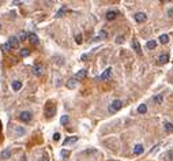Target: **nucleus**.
<instances>
[{
	"label": "nucleus",
	"mask_w": 173,
	"mask_h": 161,
	"mask_svg": "<svg viewBox=\"0 0 173 161\" xmlns=\"http://www.w3.org/2000/svg\"><path fill=\"white\" fill-rule=\"evenodd\" d=\"M56 113V105L53 102H48L46 105H45V115H46V117H52Z\"/></svg>",
	"instance_id": "obj_1"
},
{
	"label": "nucleus",
	"mask_w": 173,
	"mask_h": 161,
	"mask_svg": "<svg viewBox=\"0 0 173 161\" xmlns=\"http://www.w3.org/2000/svg\"><path fill=\"white\" fill-rule=\"evenodd\" d=\"M121 107H123V102H121V101H120V100H114V101L109 105V112H110V113H116L117 111L121 109Z\"/></svg>",
	"instance_id": "obj_2"
},
{
	"label": "nucleus",
	"mask_w": 173,
	"mask_h": 161,
	"mask_svg": "<svg viewBox=\"0 0 173 161\" xmlns=\"http://www.w3.org/2000/svg\"><path fill=\"white\" fill-rule=\"evenodd\" d=\"M19 119H21L22 122H25V123H29V122L31 120V113H30V112H27V111L22 112L21 115H19Z\"/></svg>",
	"instance_id": "obj_3"
},
{
	"label": "nucleus",
	"mask_w": 173,
	"mask_h": 161,
	"mask_svg": "<svg viewBox=\"0 0 173 161\" xmlns=\"http://www.w3.org/2000/svg\"><path fill=\"white\" fill-rule=\"evenodd\" d=\"M27 40L30 41L33 45H37L38 42H40V38H38L37 34H34V33H29V34H27Z\"/></svg>",
	"instance_id": "obj_4"
},
{
	"label": "nucleus",
	"mask_w": 173,
	"mask_h": 161,
	"mask_svg": "<svg viewBox=\"0 0 173 161\" xmlns=\"http://www.w3.org/2000/svg\"><path fill=\"white\" fill-rule=\"evenodd\" d=\"M42 73H44V67H42L41 64H36L34 67H33V74L37 75V77L42 75Z\"/></svg>",
	"instance_id": "obj_5"
},
{
	"label": "nucleus",
	"mask_w": 173,
	"mask_h": 161,
	"mask_svg": "<svg viewBox=\"0 0 173 161\" xmlns=\"http://www.w3.org/2000/svg\"><path fill=\"white\" fill-rule=\"evenodd\" d=\"M8 44H10V46H11V48H18L19 46V40L17 38V37H10L8 38Z\"/></svg>",
	"instance_id": "obj_6"
},
{
	"label": "nucleus",
	"mask_w": 173,
	"mask_h": 161,
	"mask_svg": "<svg viewBox=\"0 0 173 161\" xmlns=\"http://www.w3.org/2000/svg\"><path fill=\"white\" fill-rule=\"evenodd\" d=\"M135 19H136V22H139V23L146 22V19H147V15H146L145 12H138L136 15H135Z\"/></svg>",
	"instance_id": "obj_7"
},
{
	"label": "nucleus",
	"mask_w": 173,
	"mask_h": 161,
	"mask_svg": "<svg viewBox=\"0 0 173 161\" xmlns=\"http://www.w3.org/2000/svg\"><path fill=\"white\" fill-rule=\"evenodd\" d=\"M86 74H87V73H86V70H79L78 73L75 74L74 79H75V81H80V79H83V78L86 77Z\"/></svg>",
	"instance_id": "obj_8"
},
{
	"label": "nucleus",
	"mask_w": 173,
	"mask_h": 161,
	"mask_svg": "<svg viewBox=\"0 0 173 161\" xmlns=\"http://www.w3.org/2000/svg\"><path fill=\"white\" fill-rule=\"evenodd\" d=\"M11 157V150L10 149H4L2 153H0V158H3V160H7Z\"/></svg>",
	"instance_id": "obj_9"
},
{
	"label": "nucleus",
	"mask_w": 173,
	"mask_h": 161,
	"mask_svg": "<svg viewBox=\"0 0 173 161\" xmlns=\"http://www.w3.org/2000/svg\"><path fill=\"white\" fill-rule=\"evenodd\" d=\"M110 74H112V68L109 67V68H106V70L102 73V75H101V79H104V81L109 79V78H110Z\"/></svg>",
	"instance_id": "obj_10"
},
{
	"label": "nucleus",
	"mask_w": 173,
	"mask_h": 161,
	"mask_svg": "<svg viewBox=\"0 0 173 161\" xmlns=\"http://www.w3.org/2000/svg\"><path fill=\"white\" fill-rule=\"evenodd\" d=\"M143 146L139 143V145H135V148H134V154H136V156H139V154H142L143 153Z\"/></svg>",
	"instance_id": "obj_11"
},
{
	"label": "nucleus",
	"mask_w": 173,
	"mask_h": 161,
	"mask_svg": "<svg viewBox=\"0 0 173 161\" xmlns=\"http://www.w3.org/2000/svg\"><path fill=\"white\" fill-rule=\"evenodd\" d=\"M168 60H169V55L164 53V55H161L160 58H158V63H161V64H165V63H168Z\"/></svg>",
	"instance_id": "obj_12"
},
{
	"label": "nucleus",
	"mask_w": 173,
	"mask_h": 161,
	"mask_svg": "<svg viewBox=\"0 0 173 161\" xmlns=\"http://www.w3.org/2000/svg\"><path fill=\"white\" fill-rule=\"evenodd\" d=\"M116 15H117V12H116V11H108V12H106V15H105V18H106L108 21H113L114 18H116Z\"/></svg>",
	"instance_id": "obj_13"
},
{
	"label": "nucleus",
	"mask_w": 173,
	"mask_h": 161,
	"mask_svg": "<svg viewBox=\"0 0 173 161\" xmlns=\"http://www.w3.org/2000/svg\"><path fill=\"white\" fill-rule=\"evenodd\" d=\"M134 49L136 51V53L138 55H142V49H141V45H139V42H138V40H134Z\"/></svg>",
	"instance_id": "obj_14"
},
{
	"label": "nucleus",
	"mask_w": 173,
	"mask_h": 161,
	"mask_svg": "<svg viewBox=\"0 0 173 161\" xmlns=\"http://www.w3.org/2000/svg\"><path fill=\"white\" fill-rule=\"evenodd\" d=\"M78 141V136H71V138H67L65 141H64V146H67V145H70V143H75V142Z\"/></svg>",
	"instance_id": "obj_15"
},
{
	"label": "nucleus",
	"mask_w": 173,
	"mask_h": 161,
	"mask_svg": "<svg viewBox=\"0 0 173 161\" xmlns=\"http://www.w3.org/2000/svg\"><path fill=\"white\" fill-rule=\"evenodd\" d=\"M21 87H22V82H21V81H14V82H12V89L15 92H18Z\"/></svg>",
	"instance_id": "obj_16"
},
{
	"label": "nucleus",
	"mask_w": 173,
	"mask_h": 161,
	"mask_svg": "<svg viewBox=\"0 0 173 161\" xmlns=\"http://www.w3.org/2000/svg\"><path fill=\"white\" fill-rule=\"evenodd\" d=\"M65 11H67V6H63V7H61L59 11H57V14H56V18H61V17H63L64 14H65Z\"/></svg>",
	"instance_id": "obj_17"
},
{
	"label": "nucleus",
	"mask_w": 173,
	"mask_h": 161,
	"mask_svg": "<svg viewBox=\"0 0 173 161\" xmlns=\"http://www.w3.org/2000/svg\"><path fill=\"white\" fill-rule=\"evenodd\" d=\"M160 42H161V44H168V42H169V36H168V34L160 36Z\"/></svg>",
	"instance_id": "obj_18"
},
{
	"label": "nucleus",
	"mask_w": 173,
	"mask_h": 161,
	"mask_svg": "<svg viewBox=\"0 0 173 161\" xmlns=\"http://www.w3.org/2000/svg\"><path fill=\"white\" fill-rule=\"evenodd\" d=\"M147 112V105L146 104H141L138 107V113H146Z\"/></svg>",
	"instance_id": "obj_19"
},
{
	"label": "nucleus",
	"mask_w": 173,
	"mask_h": 161,
	"mask_svg": "<svg viewBox=\"0 0 173 161\" xmlns=\"http://www.w3.org/2000/svg\"><path fill=\"white\" fill-rule=\"evenodd\" d=\"M146 46H147V49H154L155 46H157V42H155L154 40H151V41H147Z\"/></svg>",
	"instance_id": "obj_20"
},
{
	"label": "nucleus",
	"mask_w": 173,
	"mask_h": 161,
	"mask_svg": "<svg viewBox=\"0 0 173 161\" xmlns=\"http://www.w3.org/2000/svg\"><path fill=\"white\" fill-rule=\"evenodd\" d=\"M76 86V81L72 78V79H70L68 81V82H67V87H68V89H74Z\"/></svg>",
	"instance_id": "obj_21"
},
{
	"label": "nucleus",
	"mask_w": 173,
	"mask_h": 161,
	"mask_svg": "<svg viewBox=\"0 0 173 161\" xmlns=\"http://www.w3.org/2000/svg\"><path fill=\"white\" fill-rule=\"evenodd\" d=\"M165 130H166V132H173V124L172 123H169V122L165 123Z\"/></svg>",
	"instance_id": "obj_22"
},
{
	"label": "nucleus",
	"mask_w": 173,
	"mask_h": 161,
	"mask_svg": "<svg viewBox=\"0 0 173 161\" xmlns=\"http://www.w3.org/2000/svg\"><path fill=\"white\" fill-rule=\"evenodd\" d=\"M68 122H70V117L67 116V115H63V116H61V119H60V123H61V124H63V126H65V124H67V123H68Z\"/></svg>",
	"instance_id": "obj_23"
},
{
	"label": "nucleus",
	"mask_w": 173,
	"mask_h": 161,
	"mask_svg": "<svg viewBox=\"0 0 173 161\" xmlns=\"http://www.w3.org/2000/svg\"><path fill=\"white\" fill-rule=\"evenodd\" d=\"M153 100H154V102H155V104H161L162 101H164V97H162L161 94H158V96H155L154 98H153Z\"/></svg>",
	"instance_id": "obj_24"
},
{
	"label": "nucleus",
	"mask_w": 173,
	"mask_h": 161,
	"mask_svg": "<svg viewBox=\"0 0 173 161\" xmlns=\"http://www.w3.org/2000/svg\"><path fill=\"white\" fill-rule=\"evenodd\" d=\"M19 40H21V41L27 40V33H25V31H21V33H19Z\"/></svg>",
	"instance_id": "obj_25"
},
{
	"label": "nucleus",
	"mask_w": 173,
	"mask_h": 161,
	"mask_svg": "<svg viewBox=\"0 0 173 161\" xmlns=\"http://www.w3.org/2000/svg\"><path fill=\"white\" fill-rule=\"evenodd\" d=\"M30 55V51L29 49H21V56L22 58H26V56Z\"/></svg>",
	"instance_id": "obj_26"
},
{
	"label": "nucleus",
	"mask_w": 173,
	"mask_h": 161,
	"mask_svg": "<svg viewBox=\"0 0 173 161\" xmlns=\"http://www.w3.org/2000/svg\"><path fill=\"white\" fill-rule=\"evenodd\" d=\"M98 37H100L101 40H104V38H106V37H108V33L105 31V30H101L100 34H98Z\"/></svg>",
	"instance_id": "obj_27"
},
{
	"label": "nucleus",
	"mask_w": 173,
	"mask_h": 161,
	"mask_svg": "<svg viewBox=\"0 0 173 161\" xmlns=\"http://www.w3.org/2000/svg\"><path fill=\"white\" fill-rule=\"evenodd\" d=\"M2 49H3L4 52H7V51H10V49H11V46H10V44L7 42V44H4V45L2 46Z\"/></svg>",
	"instance_id": "obj_28"
},
{
	"label": "nucleus",
	"mask_w": 173,
	"mask_h": 161,
	"mask_svg": "<svg viewBox=\"0 0 173 161\" xmlns=\"http://www.w3.org/2000/svg\"><path fill=\"white\" fill-rule=\"evenodd\" d=\"M17 134L18 135H23V134H25V130H23V128H17Z\"/></svg>",
	"instance_id": "obj_29"
},
{
	"label": "nucleus",
	"mask_w": 173,
	"mask_h": 161,
	"mask_svg": "<svg viewBox=\"0 0 173 161\" xmlns=\"http://www.w3.org/2000/svg\"><path fill=\"white\" fill-rule=\"evenodd\" d=\"M165 157L168 158V157H170L169 160H173V151H168V153L165 154Z\"/></svg>",
	"instance_id": "obj_30"
},
{
	"label": "nucleus",
	"mask_w": 173,
	"mask_h": 161,
	"mask_svg": "<svg viewBox=\"0 0 173 161\" xmlns=\"http://www.w3.org/2000/svg\"><path fill=\"white\" fill-rule=\"evenodd\" d=\"M124 41V37L123 36H120V37H117V40H116V42L117 44H121V42Z\"/></svg>",
	"instance_id": "obj_31"
},
{
	"label": "nucleus",
	"mask_w": 173,
	"mask_h": 161,
	"mask_svg": "<svg viewBox=\"0 0 173 161\" xmlns=\"http://www.w3.org/2000/svg\"><path fill=\"white\" fill-rule=\"evenodd\" d=\"M80 42H82V36L78 34L76 36V44H80Z\"/></svg>",
	"instance_id": "obj_32"
},
{
	"label": "nucleus",
	"mask_w": 173,
	"mask_h": 161,
	"mask_svg": "<svg viewBox=\"0 0 173 161\" xmlns=\"http://www.w3.org/2000/svg\"><path fill=\"white\" fill-rule=\"evenodd\" d=\"M53 139H55V141H59V139H60V134H59V132H55Z\"/></svg>",
	"instance_id": "obj_33"
},
{
	"label": "nucleus",
	"mask_w": 173,
	"mask_h": 161,
	"mask_svg": "<svg viewBox=\"0 0 173 161\" xmlns=\"http://www.w3.org/2000/svg\"><path fill=\"white\" fill-rule=\"evenodd\" d=\"M40 161H49V158H48V156H46V154H44V156H42V157L40 158Z\"/></svg>",
	"instance_id": "obj_34"
},
{
	"label": "nucleus",
	"mask_w": 173,
	"mask_h": 161,
	"mask_svg": "<svg viewBox=\"0 0 173 161\" xmlns=\"http://www.w3.org/2000/svg\"><path fill=\"white\" fill-rule=\"evenodd\" d=\"M61 156H63V157H67V156H68V151H65V150H61Z\"/></svg>",
	"instance_id": "obj_35"
},
{
	"label": "nucleus",
	"mask_w": 173,
	"mask_h": 161,
	"mask_svg": "<svg viewBox=\"0 0 173 161\" xmlns=\"http://www.w3.org/2000/svg\"><path fill=\"white\" fill-rule=\"evenodd\" d=\"M168 14H169L170 17H173V11H172V10H169V11H168Z\"/></svg>",
	"instance_id": "obj_36"
},
{
	"label": "nucleus",
	"mask_w": 173,
	"mask_h": 161,
	"mask_svg": "<svg viewBox=\"0 0 173 161\" xmlns=\"http://www.w3.org/2000/svg\"><path fill=\"white\" fill-rule=\"evenodd\" d=\"M23 161H27V160H26V158H25V157H23Z\"/></svg>",
	"instance_id": "obj_37"
}]
</instances>
